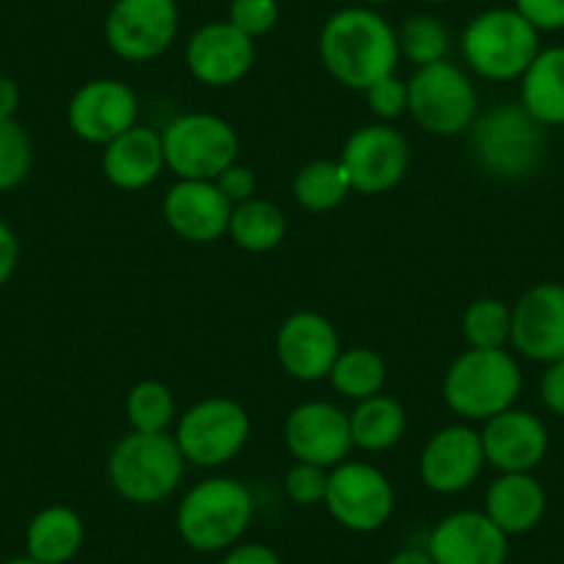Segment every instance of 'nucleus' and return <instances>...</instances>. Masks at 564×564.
Returning a JSON list of instances; mask_svg holds the SVG:
<instances>
[{
    "instance_id": "obj_1",
    "label": "nucleus",
    "mask_w": 564,
    "mask_h": 564,
    "mask_svg": "<svg viewBox=\"0 0 564 564\" xmlns=\"http://www.w3.org/2000/svg\"><path fill=\"white\" fill-rule=\"evenodd\" d=\"M318 56L340 86L366 91L395 73L399 34L371 7H346L329 14L318 34Z\"/></svg>"
},
{
    "instance_id": "obj_2",
    "label": "nucleus",
    "mask_w": 564,
    "mask_h": 564,
    "mask_svg": "<svg viewBox=\"0 0 564 564\" xmlns=\"http://www.w3.org/2000/svg\"><path fill=\"white\" fill-rule=\"evenodd\" d=\"M254 501L243 481L210 476L197 481L177 507V534L199 553L230 551L252 523Z\"/></svg>"
},
{
    "instance_id": "obj_3",
    "label": "nucleus",
    "mask_w": 564,
    "mask_h": 564,
    "mask_svg": "<svg viewBox=\"0 0 564 564\" xmlns=\"http://www.w3.org/2000/svg\"><path fill=\"white\" fill-rule=\"evenodd\" d=\"M186 457L172 432H130L108 457V481L119 498L139 507L166 501L181 487Z\"/></svg>"
},
{
    "instance_id": "obj_4",
    "label": "nucleus",
    "mask_w": 564,
    "mask_h": 564,
    "mask_svg": "<svg viewBox=\"0 0 564 564\" xmlns=\"http://www.w3.org/2000/svg\"><path fill=\"white\" fill-rule=\"evenodd\" d=\"M523 388L518 360L507 349H465L443 379V399L465 421H487L512 410Z\"/></svg>"
},
{
    "instance_id": "obj_5",
    "label": "nucleus",
    "mask_w": 564,
    "mask_h": 564,
    "mask_svg": "<svg viewBox=\"0 0 564 564\" xmlns=\"http://www.w3.org/2000/svg\"><path fill=\"white\" fill-rule=\"evenodd\" d=\"M470 150L476 164L501 181L534 175L545 155V124L536 122L520 102H501L470 124Z\"/></svg>"
},
{
    "instance_id": "obj_6",
    "label": "nucleus",
    "mask_w": 564,
    "mask_h": 564,
    "mask_svg": "<svg viewBox=\"0 0 564 564\" xmlns=\"http://www.w3.org/2000/svg\"><path fill=\"white\" fill-rule=\"evenodd\" d=\"M536 53L540 31L514 9H485L463 31V58L479 78L496 84L523 78Z\"/></svg>"
},
{
    "instance_id": "obj_7",
    "label": "nucleus",
    "mask_w": 564,
    "mask_h": 564,
    "mask_svg": "<svg viewBox=\"0 0 564 564\" xmlns=\"http://www.w3.org/2000/svg\"><path fill=\"white\" fill-rule=\"evenodd\" d=\"M166 170L177 181H216L227 166L238 161L236 128L216 113H181L161 130Z\"/></svg>"
},
{
    "instance_id": "obj_8",
    "label": "nucleus",
    "mask_w": 564,
    "mask_h": 564,
    "mask_svg": "<svg viewBox=\"0 0 564 564\" xmlns=\"http://www.w3.org/2000/svg\"><path fill=\"white\" fill-rule=\"evenodd\" d=\"M410 113L417 128L432 135H457L470 130L479 117V91L465 69L452 62L417 67L406 80Z\"/></svg>"
},
{
    "instance_id": "obj_9",
    "label": "nucleus",
    "mask_w": 564,
    "mask_h": 564,
    "mask_svg": "<svg viewBox=\"0 0 564 564\" xmlns=\"http://www.w3.org/2000/svg\"><path fill=\"white\" fill-rule=\"evenodd\" d=\"M252 435V421L243 404L227 395H210L188 406L175 421V441L186 463L219 468L236 459Z\"/></svg>"
},
{
    "instance_id": "obj_10",
    "label": "nucleus",
    "mask_w": 564,
    "mask_h": 564,
    "mask_svg": "<svg viewBox=\"0 0 564 564\" xmlns=\"http://www.w3.org/2000/svg\"><path fill=\"white\" fill-rule=\"evenodd\" d=\"M181 31L177 0H113L106 14V45L124 62L144 64L164 56Z\"/></svg>"
},
{
    "instance_id": "obj_11",
    "label": "nucleus",
    "mask_w": 564,
    "mask_h": 564,
    "mask_svg": "<svg viewBox=\"0 0 564 564\" xmlns=\"http://www.w3.org/2000/svg\"><path fill=\"white\" fill-rule=\"evenodd\" d=\"M324 503L335 523L357 534H368L382 529L390 520L395 509V492L382 470L368 463L346 459L329 470Z\"/></svg>"
},
{
    "instance_id": "obj_12",
    "label": "nucleus",
    "mask_w": 564,
    "mask_h": 564,
    "mask_svg": "<svg viewBox=\"0 0 564 564\" xmlns=\"http://www.w3.org/2000/svg\"><path fill=\"white\" fill-rule=\"evenodd\" d=\"M338 161L351 192L384 194L404 181L410 170V144L393 124H362L346 139Z\"/></svg>"
},
{
    "instance_id": "obj_13",
    "label": "nucleus",
    "mask_w": 564,
    "mask_h": 564,
    "mask_svg": "<svg viewBox=\"0 0 564 564\" xmlns=\"http://www.w3.org/2000/svg\"><path fill=\"white\" fill-rule=\"evenodd\" d=\"M282 437L296 463L322 465V468H335V465L346 463L349 452L355 448L349 412L322 399L294 406L285 417Z\"/></svg>"
},
{
    "instance_id": "obj_14",
    "label": "nucleus",
    "mask_w": 564,
    "mask_h": 564,
    "mask_svg": "<svg viewBox=\"0 0 564 564\" xmlns=\"http://www.w3.org/2000/svg\"><path fill=\"white\" fill-rule=\"evenodd\" d=\"M139 119V97L124 80L95 78L75 89L67 106V124L86 144L113 141Z\"/></svg>"
},
{
    "instance_id": "obj_15",
    "label": "nucleus",
    "mask_w": 564,
    "mask_h": 564,
    "mask_svg": "<svg viewBox=\"0 0 564 564\" xmlns=\"http://www.w3.org/2000/svg\"><path fill=\"white\" fill-rule=\"evenodd\" d=\"M276 360L282 371L296 382H322L329 379L340 349L335 324L316 311H300L276 329Z\"/></svg>"
},
{
    "instance_id": "obj_16",
    "label": "nucleus",
    "mask_w": 564,
    "mask_h": 564,
    "mask_svg": "<svg viewBox=\"0 0 564 564\" xmlns=\"http://www.w3.org/2000/svg\"><path fill=\"white\" fill-rule=\"evenodd\" d=\"M485 465L479 432L468 423H452L426 441L421 463H417V474L432 492L457 496L479 479Z\"/></svg>"
},
{
    "instance_id": "obj_17",
    "label": "nucleus",
    "mask_w": 564,
    "mask_h": 564,
    "mask_svg": "<svg viewBox=\"0 0 564 564\" xmlns=\"http://www.w3.org/2000/svg\"><path fill=\"white\" fill-rule=\"evenodd\" d=\"M254 64V40L227 20L205 23L188 36L186 67L199 84L227 89L249 75Z\"/></svg>"
},
{
    "instance_id": "obj_18",
    "label": "nucleus",
    "mask_w": 564,
    "mask_h": 564,
    "mask_svg": "<svg viewBox=\"0 0 564 564\" xmlns=\"http://www.w3.org/2000/svg\"><path fill=\"white\" fill-rule=\"evenodd\" d=\"M426 553L435 564H507L509 536L485 512L459 509L432 529Z\"/></svg>"
},
{
    "instance_id": "obj_19",
    "label": "nucleus",
    "mask_w": 564,
    "mask_h": 564,
    "mask_svg": "<svg viewBox=\"0 0 564 564\" xmlns=\"http://www.w3.org/2000/svg\"><path fill=\"white\" fill-rule=\"evenodd\" d=\"M514 349L536 362L564 357V285L540 282L512 307Z\"/></svg>"
},
{
    "instance_id": "obj_20",
    "label": "nucleus",
    "mask_w": 564,
    "mask_h": 564,
    "mask_svg": "<svg viewBox=\"0 0 564 564\" xmlns=\"http://www.w3.org/2000/svg\"><path fill=\"white\" fill-rule=\"evenodd\" d=\"M479 435L485 463L501 474H529L547 454L545 423L514 406L487 417Z\"/></svg>"
},
{
    "instance_id": "obj_21",
    "label": "nucleus",
    "mask_w": 564,
    "mask_h": 564,
    "mask_svg": "<svg viewBox=\"0 0 564 564\" xmlns=\"http://www.w3.org/2000/svg\"><path fill=\"white\" fill-rule=\"evenodd\" d=\"M161 208L170 230L188 243H214L230 227L232 203L216 181H177Z\"/></svg>"
},
{
    "instance_id": "obj_22",
    "label": "nucleus",
    "mask_w": 564,
    "mask_h": 564,
    "mask_svg": "<svg viewBox=\"0 0 564 564\" xmlns=\"http://www.w3.org/2000/svg\"><path fill=\"white\" fill-rule=\"evenodd\" d=\"M164 170L166 159L161 133L144 124H133L122 135L108 141L102 150V175L122 192H141L153 186Z\"/></svg>"
},
{
    "instance_id": "obj_23",
    "label": "nucleus",
    "mask_w": 564,
    "mask_h": 564,
    "mask_svg": "<svg viewBox=\"0 0 564 564\" xmlns=\"http://www.w3.org/2000/svg\"><path fill=\"white\" fill-rule=\"evenodd\" d=\"M545 490L531 474H501L485 496V514L507 536L536 529L545 514Z\"/></svg>"
},
{
    "instance_id": "obj_24",
    "label": "nucleus",
    "mask_w": 564,
    "mask_h": 564,
    "mask_svg": "<svg viewBox=\"0 0 564 564\" xmlns=\"http://www.w3.org/2000/svg\"><path fill=\"white\" fill-rule=\"evenodd\" d=\"M84 518L64 503L40 509L25 529V551L40 564L73 562L84 547Z\"/></svg>"
},
{
    "instance_id": "obj_25",
    "label": "nucleus",
    "mask_w": 564,
    "mask_h": 564,
    "mask_svg": "<svg viewBox=\"0 0 564 564\" xmlns=\"http://www.w3.org/2000/svg\"><path fill=\"white\" fill-rule=\"evenodd\" d=\"M520 106L540 124H564V45L534 56L520 78Z\"/></svg>"
},
{
    "instance_id": "obj_26",
    "label": "nucleus",
    "mask_w": 564,
    "mask_h": 564,
    "mask_svg": "<svg viewBox=\"0 0 564 564\" xmlns=\"http://www.w3.org/2000/svg\"><path fill=\"white\" fill-rule=\"evenodd\" d=\"M351 441L362 452H388L404 437L406 412L393 395L377 393L371 399L357 401L349 412Z\"/></svg>"
},
{
    "instance_id": "obj_27",
    "label": "nucleus",
    "mask_w": 564,
    "mask_h": 564,
    "mask_svg": "<svg viewBox=\"0 0 564 564\" xmlns=\"http://www.w3.org/2000/svg\"><path fill=\"white\" fill-rule=\"evenodd\" d=\"M285 230H289V221H285L280 205L263 197H252L241 205H232L227 236L247 252L260 254L280 247Z\"/></svg>"
},
{
    "instance_id": "obj_28",
    "label": "nucleus",
    "mask_w": 564,
    "mask_h": 564,
    "mask_svg": "<svg viewBox=\"0 0 564 564\" xmlns=\"http://www.w3.org/2000/svg\"><path fill=\"white\" fill-rule=\"evenodd\" d=\"M384 382H388V366H384L382 355L368 349V346L340 351L333 371H329V384L335 388V393L351 401H362L382 393Z\"/></svg>"
},
{
    "instance_id": "obj_29",
    "label": "nucleus",
    "mask_w": 564,
    "mask_h": 564,
    "mask_svg": "<svg viewBox=\"0 0 564 564\" xmlns=\"http://www.w3.org/2000/svg\"><path fill=\"white\" fill-rule=\"evenodd\" d=\"M349 192V177H346L340 161H311L294 177V199L300 203V208L313 210V214H327V210L338 208Z\"/></svg>"
},
{
    "instance_id": "obj_30",
    "label": "nucleus",
    "mask_w": 564,
    "mask_h": 564,
    "mask_svg": "<svg viewBox=\"0 0 564 564\" xmlns=\"http://www.w3.org/2000/svg\"><path fill=\"white\" fill-rule=\"evenodd\" d=\"M124 412H128L133 432H148V435L170 432L172 423L177 421L175 393L170 384L159 382V379H144L130 388L128 399H124Z\"/></svg>"
},
{
    "instance_id": "obj_31",
    "label": "nucleus",
    "mask_w": 564,
    "mask_h": 564,
    "mask_svg": "<svg viewBox=\"0 0 564 564\" xmlns=\"http://www.w3.org/2000/svg\"><path fill=\"white\" fill-rule=\"evenodd\" d=\"M395 34H399V53L406 62L415 64V69L446 62L448 47H452L446 25L432 14H415Z\"/></svg>"
},
{
    "instance_id": "obj_32",
    "label": "nucleus",
    "mask_w": 564,
    "mask_h": 564,
    "mask_svg": "<svg viewBox=\"0 0 564 564\" xmlns=\"http://www.w3.org/2000/svg\"><path fill=\"white\" fill-rule=\"evenodd\" d=\"M463 335L470 349H503L512 338V311L501 300L481 296L465 311Z\"/></svg>"
},
{
    "instance_id": "obj_33",
    "label": "nucleus",
    "mask_w": 564,
    "mask_h": 564,
    "mask_svg": "<svg viewBox=\"0 0 564 564\" xmlns=\"http://www.w3.org/2000/svg\"><path fill=\"white\" fill-rule=\"evenodd\" d=\"M34 166V148L23 124L14 117H0V192L23 186Z\"/></svg>"
},
{
    "instance_id": "obj_34",
    "label": "nucleus",
    "mask_w": 564,
    "mask_h": 564,
    "mask_svg": "<svg viewBox=\"0 0 564 564\" xmlns=\"http://www.w3.org/2000/svg\"><path fill=\"white\" fill-rule=\"evenodd\" d=\"M227 23L236 25L249 40H260L280 23V0H230Z\"/></svg>"
},
{
    "instance_id": "obj_35",
    "label": "nucleus",
    "mask_w": 564,
    "mask_h": 564,
    "mask_svg": "<svg viewBox=\"0 0 564 564\" xmlns=\"http://www.w3.org/2000/svg\"><path fill=\"white\" fill-rule=\"evenodd\" d=\"M327 481L329 468L311 463H294L285 474V496L300 507H318L327 498Z\"/></svg>"
},
{
    "instance_id": "obj_36",
    "label": "nucleus",
    "mask_w": 564,
    "mask_h": 564,
    "mask_svg": "<svg viewBox=\"0 0 564 564\" xmlns=\"http://www.w3.org/2000/svg\"><path fill=\"white\" fill-rule=\"evenodd\" d=\"M362 95H366L368 108H371L382 122L399 119L401 113H406V108H410V89H406V80H401L395 73L377 80L373 86H368Z\"/></svg>"
},
{
    "instance_id": "obj_37",
    "label": "nucleus",
    "mask_w": 564,
    "mask_h": 564,
    "mask_svg": "<svg viewBox=\"0 0 564 564\" xmlns=\"http://www.w3.org/2000/svg\"><path fill=\"white\" fill-rule=\"evenodd\" d=\"M512 9L523 14L536 31L564 29V0H514Z\"/></svg>"
},
{
    "instance_id": "obj_38",
    "label": "nucleus",
    "mask_w": 564,
    "mask_h": 564,
    "mask_svg": "<svg viewBox=\"0 0 564 564\" xmlns=\"http://www.w3.org/2000/svg\"><path fill=\"white\" fill-rule=\"evenodd\" d=\"M216 186H219V192L225 194L232 205H241V203H247V199L254 197L258 177H254V172L249 170V166L238 164L236 161V164L227 166V170L216 177Z\"/></svg>"
},
{
    "instance_id": "obj_39",
    "label": "nucleus",
    "mask_w": 564,
    "mask_h": 564,
    "mask_svg": "<svg viewBox=\"0 0 564 564\" xmlns=\"http://www.w3.org/2000/svg\"><path fill=\"white\" fill-rule=\"evenodd\" d=\"M542 404L556 415H564V357L547 362L545 373L540 379Z\"/></svg>"
},
{
    "instance_id": "obj_40",
    "label": "nucleus",
    "mask_w": 564,
    "mask_h": 564,
    "mask_svg": "<svg viewBox=\"0 0 564 564\" xmlns=\"http://www.w3.org/2000/svg\"><path fill=\"white\" fill-rule=\"evenodd\" d=\"M219 564H282L280 553L263 542H238L225 553Z\"/></svg>"
},
{
    "instance_id": "obj_41",
    "label": "nucleus",
    "mask_w": 564,
    "mask_h": 564,
    "mask_svg": "<svg viewBox=\"0 0 564 564\" xmlns=\"http://www.w3.org/2000/svg\"><path fill=\"white\" fill-rule=\"evenodd\" d=\"M20 265V241L7 221H0V291L7 289Z\"/></svg>"
},
{
    "instance_id": "obj_42",
    "label": "nucleus",
    "mask_w": 564,
    "mask_h": 564,
    "mask_svg": "<svg viewBox=\"0 0 564 564\" xmlns=\"http://www.w3.org/2000/svg\"><path fill=\"white\" fill-rule=\"evenodd\" d=\"M20 108V86L12 78L0 75V117H14Z\"/></svg>"
},
{
    "instance_id": "obj_43",
    "label": "nucleus",
    "mask_w": 564,
    "mask_h": 564,
    "mask_svg": "<svg viewBox=\"0 0 564 564\" xmlns=\"http://www.w3.org/2000/svg\"><path fill=\"white\" fill-rule=\"evenodd\" d=\"M384 564H435L426 551H415V547H406V551H399L395 556H390Z\"/></svg>"
},
{
    "instance_id": "obj_44",
    "label": "nucleus",
    "mask_w": 564,
    "mask_h": 564,
    "mask_svg": "<svg viewBox=\"0 0 564 564\" xmlns=\"http://www.w3.org/2000/svg\"><path fill=\"white\" fill-rule=\"evenodd\" d=\"M0 564H40V562H34L31 556H14V558H7V562H0Z\"/></svg>"
},
{
    "instance_id": "obj_45",
    "label": "nucleus",
    "mask_w": 564,
    "mask_h": 564,
    "mask_svg": "<svg viewBox=\"0 0 564 564\" xmlns=\"http://www.w3.org/2000/svg\"><path fill=\"white\" fill-rule=\"evenodd\" d=\"M362 7H384V3H390V0H360Z\"/></svg>"
},
{
    "instance_id": "obj_46",
    "label": "nucleus",
    "mask_w": 564,
    "mask_h": 564,
    "mask_svg": "<svg viewBox=\"0 0 564 564\" xmlns=\"http://www.w3.org/2000/svg\"><path fill=\"white\" fill-rule=\"evenodd\" d=\"M421 3H435L437 7V3H448V0H421Z\"/></svg>"
}]
</instances>
